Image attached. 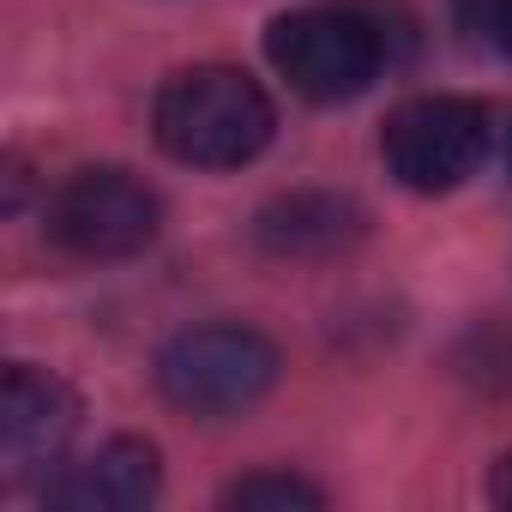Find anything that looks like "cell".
Returning <instances> with one entry per match:
<instances>
[{
  "instance_id": "cell-5",
  "label": "cell",
  "mask_w": 512,
  "mask_h": 512,
  "mask_svg": "<svg viewBox=\"0 0 512 512\" xmlns=\"http://www.w3.org/2000/svg\"><path fill=\"white\" fill-rule=\"evenodd\" d=\"M380 157L410 193H452L488 157V115L470 97H410L380 127Z\"/></svg>"
},
{
  "instance_id": "cell-4",
  "label": "cell",
  "mask_w": 512,
  "mask_h": 512,
  "mask_svg": "<svg viewBox=\"0 0 512 512\" xmlns=\"http://www.w3.org/2000/svg\"><path fill=\"white\" fill-rule=\"evenodd\" d=\"M266 61L308 103H350L380 79V31L344 7H302L272 19Z\"/></svg>"
},
{
  "instance_id": "cell-8",
  "label": "cell",
  "mask_w": 512,
  "mask_h": 512,
  "mask_svg": "<svg viewBox=\"0 0 512 512\" xmlns=\"http://www.w3.org/2000/svg\"><path fill=\"white\" fill-rule=\"evenodd\" d=\"M368 235V211L344 193H284L253 217V241L272 260H332Z\"/></svg>"
},
{
  "instance_id": "cell-7",
  "label": "cell",
  "mask_w": 512,
  "mask_h": 512,
  "mask_svg": "<svg viewBox=\"0 0 512 512\" xmlns=\"http://www.w3.org/2000/svg\"><path fill=\"white\" fill-rule=\"evenodd\" d=\"M157 488H163V458H157V446L121 434V440L97 446L91 458L67 464V470L43 488V500H49L55 512H145V506L157 500Z\"/></svg>"
},
{
  "instance_id": "cell-2",
  "label": "cell",
  "mask_w": 512,
  "mask_h": 512,
  "mask_svg": "<svg viewBox=\"0 0 512 512\" xmlns=\"http://www.w3.org/2000/svg\"><path fill=\"white\" fill-rule=\"evenodd\" d=\"M278 386V344L253 326H193L163 344L157 392L187 416H241Z\"/></svg>"
},
{
  "instance_id": "cell-10",
  "label": "cell",
  "mask_w": 512,
  "mask_h": 512,
  "mask_svg": "<svg viewBox=\"0 0 512 512\" xmlns=\"http://www.w3.org/2000/svg\"><path fill=\"white\" fill-rule=\"evenodd\" d=\"M458 7V19L470 25V31H482L506 61H512V0H452Z\"/></svg>"
},
{
  "instance_id": "cell-1",
  "label": "cell",
  "mask_w": 512,
  "mask_h": 512,
  "mask_svg": "<svg viewBox=\"0 0 512 512\" xmlns=\"http://www.w3.org/2000/svg\"><path fill=\"white\" fill-rule=\"evenodd\" d=\"M157 145L187 169H241L272 145V97L241 67H187L157 91Z\"/></svg>"
},
{
  "instance_id": "cell-3",
  "label": "cell",
  "mask_w": 512,
  "mask_h": 512,
  "mask_svg": "<svg viewBox=\"0 0 512 512\" xmlns=\"http://www.w3.org/2000/svg\"><path fill=\"white\" fill-rule=\"evenodd\" d=\"M43 229L73 260H133L163 229V199L127 169H79L49 193Z\"/></svg>"
},
{
  "instance_id": "cell-12",
  "label": "cell",
  "mask_w": 512,
  "mask_h": 512,
  "mask_svg": "<svg viewBox=\"0 0 512 512\" xmlns=\"http://www.w3.org/2000/svg\"><path fill=\"white\" fill-rule=\"evenodd\" d=\"M506 169H512V139H506Z\"/></svg>"
},
{
  "instance_id": "cell-9",
  "label": "cell",
  "mask_w": 512,
  "mask_h": 512,
  "mask_svg": "<svg viewBox=\"0 0 512 512\" xmlns=\"http://www.w3.org/2000/svg\"><path fill=\"white\" fill-rule=\"evenodd\" d=\"M223 506H235V512H296V506L314 512V506H326V494L314 482L290 476V470H260V476L229 482L223 488Z\"/></svg>"
},
{
  "instance_id": "cell-6",
  "label": "cell",
  "mask_w": 512,
  "mask_h": 512,
  "mask_svg": "<svg viewBox=\"0 0 512 512\" xmlns=\"http://www.w3.org/2000/svg\"><path fill=\"white\" fill-rule=\"evenodd\" d=\"M79 428V398L61 374L13 362L0 380V476L7 488H25L37 476H49Z\"/></svg>"
},
{
  "instance_id": "cell-11",
  "label": "cell",
  "mask_w": 512,
  "mask_h": 512,
  "mask_svg": "<svg viewBox=\"0 0 512 512\" xmlns=\"http://www.w3.org/2000/svg\"><path fill=\"white\" fill-rule=\"evenodd\" d=\"M488 494H494V506H506V512H512V452L494 464V476H488Z\"/></svg>"
}]
</instances>
